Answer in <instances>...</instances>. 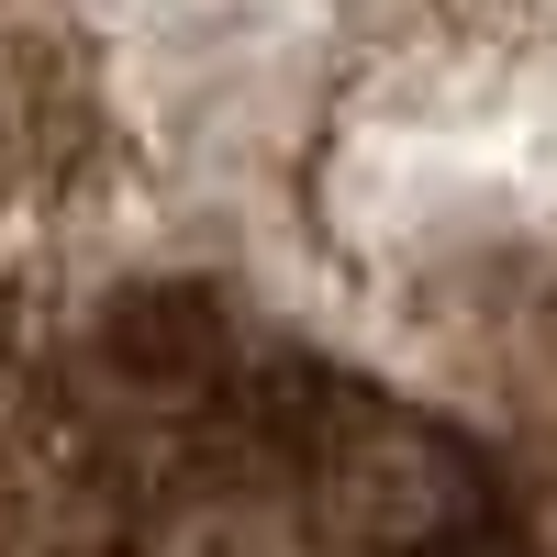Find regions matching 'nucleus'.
<instances>
[{
    "mask_svg": "<svg viewBox=\"0 0 557 557\" xmlns=\"http://www.w3.org/2000/svg\"><path fill=\"white\" fill-rule=\"evenodd\" d=\"M301 491L335 557H480L502 535H524L491 457L435 412H401L391 391L346 401V424L323 435Z\"/></svg>",
    "mask_w": 557,
    "mask_h": 557,
    "instance_id": "nucleus-1",
    "label": "nucleus"
},
{
    "mask_svg": "<svg viewBox=\"0 0 557 557\" xmlns=\"http://www.w3.org/2000/svg\"><path fill=\"white\" fill-rule=\"evenodd\" d=\"M89 357H101V380L134 401V412H168V424H190V412H235V312H223L201 278H123L89 323Z\"/></svg>",
    "mask_w": 557,
    "mask_h": 557,
    "instance_id": "nucleus-2",
    "label": "nucleus"
},
{
    "mask_svg": "<svg viewBox=\"0 0 557 557\" xmlns=\"http://www.w3.org/2000/svg\"><path fill=\"white\" fill-rule=\"evenodd\" d=\"M480 557H535V535H502V546H480Z\"/></svg>",
    "mask_w": 557,
    "mask_h": 557,
    "instance_id": "nucleus-3",
    "label": "nucleus"
}]
</instances>
